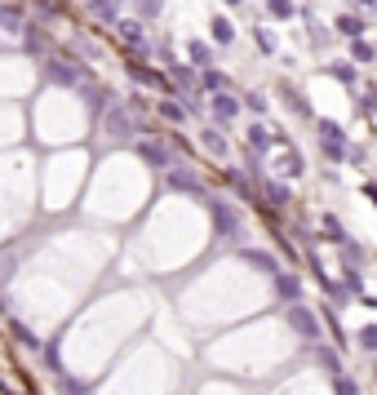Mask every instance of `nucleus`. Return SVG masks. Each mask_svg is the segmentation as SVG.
Wrapping results in <instances>:
<instances>
[{
	"mask_svg": "<svg viewBox=\"0 0 377 395\" xmlns=\"http://www.w3.org/2000/svg\"><path fill=\"white\" fill-rule=\"evenodd\" d=\"M191 58H195V67H204V62H209V45H191Z\"/></svg>",
	"mask_w": 377,
	"mask_h": 395,
	"instance_id": "obj_25",
	"label": "nucleus"
},
{
	"mask_svg": "<svg viewBox=\"0 0 377 395\" xmlns=\"http://www.w3.org/2000/svg\"><path fill=\"white\" fill-rule=\"evenodd\" d=\"M204 147H209L213 156H226V142H222V134H218V129H204Z\"/></svg>",
	"mask_w": 377,
	"mask_h": 395,
	"instance_id": "obj_15",
	"label": "nucleus"
},
{
	"mask_svg": "<svg viewBox=\"0 0 377 395\" xmlns=\"http://www.w3.org/2000/svg\"><path fill=\"white\" fill-rule=\"evenodd\" d=\"M138 13H142V18H156V13H160V0H138Z\"/></svg>",
	"mask_w": 377,
	"mask_h": 395,
	"instance_id": "obj_22",
	"label": "nucleus"
},
{
	"mask_svg": "<svg viewBox=\"0 0 377 395\" xmlns=\"http://www.w3.org/2000/svg\"><path fill=\"white\" fill-rule=\"evenodd\" d=\"M23 27H27L23 5H5V0H0V31H5V36H18Z\"/></svg>",
	"mask_w": 377,
	"mask_h": 395,
	"instance_id": "obj_5",
	"label": "nucleus"
},
{
	"mask_svg": "<svg viewBox=\"0 0 377 395\" xmlns=\"http://www.w3.org/2000/svg\"><path fill=\"white\" fill-rule=\"evenodd\" d=\"M236 111H240V107H236V98H226V93L218 89V98H213V116H218V120H231Z\"/></svg>",
	"mask_w": 377,
	"mask_h": 395,
	"instance_id": "obj_12",
	"label": "nucleus"
},
{
	"mask_svg": "<svg viewBox=\"0 0 377 395\" xmlns=\"http://www.w3.org/2000/svg\"><path fill=\"white\" fill-rule=\"evenodd\" d=\"M222 85H226V80H222V76H218V71H209V76H204V89H213V93H218V89H222Z\"/></svg>",
	"mask_w": 377,
	"mask_h": 395,
	"instance_id": "obj_27",
	"label": "nucleus"
},
{
	"mask_svg": "<svg viewBox=\"0 0 377 395\" xmlns=\"http://www.w3.org/2000/svg\"><path fill=\"white\" fill-rule=\"evenodd\" d=\"M284 316H289V324H293V328H298V333H302V338H315V333H320V320H315V316H311V311H306L302 302H293V307L284 311Z\"/></svg>",
	"mask_w": 377,
	"mask_h": 395,
	"instance_id": "obj_4",
	"label": "nucleus"
},
{
	"mask_svg": "<svg viewBox=\"0 0 377 395\" xmlns=\"http://www.w3.org/2000/svg\"><path fill=\"white\" fill-rule=\"evenodd\" d=\"M240 258L249 262V267L267 271V275H275V271H280V267H275V258H271V253H262V249H240Z\"/></svg>",
	"mask_w": 377,
	"mask_h": 395,
	"instance_id": "obj_8",
	"label": "nucleus"
},
{
	"mask_svg": "<svg viewBox=\"0 0 377 395\" xmlns=\"http://www.w3.org/2000/svg\"><path fill=\"white\" fill-rule=\"evenodd\" d=\"M45 76L54 80V85L71 89V85H80V80H85V67H80V62H71V58H45Z\"/></svg>",
	"mask_w": 377,
	"mask_h": 395,
	"instance_id": "obj_1",
	"label": "nucleus"
},
{
	"mask_svg": "<svg viewBox=\"0 0 377 395\" xmlns=\"http://www.w3.org/2000/svg\"><path fill=\"white\" fill-rule=\"evenodd\" d=\"M267 200H271V205H289V191L271 183V187H267Z\"/></svg>",
	"mask_w": 377,
	"mask_h": 395,
	"instance_id": "obj_21",
	"label": "nucleus"
},
{
	"mask_svg": "<svg viewBox=\"0 0 377 395\" xmlns=\"http://www.w3.org/2000/svg\"><path fill=\"white\" fill-rule=\"evenodd\" d=\"M36 9L45 13V18H54V13H58V0H36Z\"/></svg>",
	"mask_w": 377,
	"mask_h": 395,
	"instance_id": "obj_26",
	"label": "nucleus"
},
{
	"mask_svg": "<svg viewBox=\"0 0 377 395\" xmlns=\"http://www.w3.org/2000/svg\"><path fill=\"white\" fill-rule=\"evenodd\" d=\"M9 333H13V342H18V347H27V351H40V338L31 333L27 324H18V320H9Z\"/></svg>",
	"mask_w": 377,
	"mask_h": 395,
	"instance_id": "obj_10",
	"label": "nucleus"
},
{
	"mask_svg": "<svg viewBox=\"0 0 377 395\" xmlns=\"http://www.w3.org/2000/svg\"><path fill=\"white\" fill-rule=\"evenodd\" d=\"M40 355H45V365L54 369V373H62V351H58V338H54V342H40Z\"/></svg>",
	"mask_w": 377,
	"mask_h": 395,
	"instance_id": "obj_13",
	"label": "nucleus"
},
{
	"mask_svg": "<svg viewBox=\"0 0 377 395\" xmlns=\"http://www.w3.org/2000/svg\"><path fill=\"white\" fill-rule=\"evenodd\" d=\"M249 142L257 147V151H267V147H271V134H267L262 125H253V129H249Z\"/></svg>",
	"mask_w": 377,
	"mask_h": 395,
	"instance_id": "obj_18",
	"label": "nucleus"
},
{
	"mask_svg": "<svg viewBox=\"0 0 377 395\" xmlns=\"http://www.w3.org/2000/svg\"><path fill=\"white\" fill-rule=\"evenodd\" d=\"M89 13H93L98 23H116L120 18V5H116V0H89Z\"/></svg>",
	"mask_w": 377,
	"mask_h": 395,
	"instance_id": "obj_9",
	"label": "nucleus"
},
{
	"mask_svg": "<svg viewBox=\"0 0 377 395\" xmlns=\"http://www.w3.org/2000/svg\"><path fill=\"white\" fill-rule=\"evenodd\" d=\"M359 342H364L369 351H377V328H373V324H369V328H359Z\"/></svg>",
	"mask_w": 377,
	"mask_h": 395,
	"instance_id": "obj_23",
	"label": "nucleus"
},
{
	"mask_svg": "<svg viewBox=\"0 0 377 395\" xmlns=\"http://www.w3.org/2000/svg\"><path fill=\"white\" fill-rule=\"evenodd\" d=\"M138 156H142L146 164H156V169H169V164H173V156H169L165 142H138Z\"/></svg>",
	"mask_w": 377,
	"mask_h": 395,
	"instance_id": "obj_7",
	"label": "nucleus"
},
{
	"mask_svg": "<svg viewBox=\"0 0 377 395\" xmlns=\"http://www.w3.org/2000/svg\"><path fill=\"white\" fill-rule=\"evenodd\" d=\"M209 209H213V222H218V236L236 240V236H240V218H236V209L226 205V200H209Z\"/></svg>",
	"mask_w": 377,
	"mask_h": 395,
	"instance_id": "obj_3",
	"label": "nucleus"
},
{
	"mask_svg": "<svg viewBox=\"0 0 377 395\" xmlns=\"http://www.w3.org/2000/svg\"><path fill=\"white\" fill-rule=\"evenodd\" d=\"M320 134H324V138H329V142H337V138H342V129H337L333 120H320Z\"/></svg>",
	"mask_w": 377,
	"mask_h": 395,
	"instance_id": "obj_24",
	"label": "nucleus"
},
{
	"mask_svg": "<svg viewBox=\"0 0 377 395\" xmlns=\"http://www.w3.org/2000/svg\"><path fill=\"white\" fill-rule=\"evenodd\" d=\"M160 116H165V120H182V116H187V107H178V103H160Z\"/></svg>",
	"mask_w": 377,
	"mask_h": 395,
	"instance_id": "obj_19",
	"label": "nucleus"
},
{
	"mask_svg": "<svg viewBox=\"0 0 377 395\" xmlns=\"http://www.w3.org/2000/svg\"><path fill=\"white\" fill-rule=\"evenodd\" d=\"M275 289H280L284 298H293V302H298V280H293V275H280V271H275Z\"/></svg>",
	"mask_w": 377,
	"mask_h": 395,
	"instance_id": "obj_14",
	"label": "nucleus"
},
{
	"mask_svg": "<svg viewBox=\"0 0 377 395\" xmlns=\"http://www.w3.org/2000/svg\"><path fill=\"white\" fill-rule=\"evenodd\" d=\"M231 36H236V31H231V23H226V18H213V40H218V45H226Z\"/></svg>",
	"mask_w": 377,
	"mask_h": 395,
	"instance_id": "obj_17",
	"label": "nucleus"
},
{
	"mask_svg": "<svg viewBox=\"0 0 377 395\" xmlns=\"http://www.w3.org/2000/svg\"><path fill=\"white\" fill-rule=\"evenodd\" d=\"M226 5H240V0H226Z\"/></svg>",
	"mask_w": 377,
	"mask_h": 395,
	"instance_id": "obj_30",
	"label": "nucleus"
},
{
	"mask_svg": "<svg viewBox=\"0 0 377 395\" xmlns=\"http://www.w3.org/2000/svg\"><path fill=\"white\" fill-rule=\"evenodd\" d=\"M337 395H359L355 382H347V377H337Z\"/></svg>",
	"mask_w": 377,
	"mask_h": 395,
	"instance_id": "obj_29",
	"label": "nucleus"
},
{
	"mask_svg": "<svg viewBox=\"0 0 377 395\" xmlns=\"http://www.w3.org/2000/svg\"><path fill=\"white\" fill-rule=\"evenodd\" d=\"M107 134H111V138H134V134H138V116H134V107L107 103Z\"/></svg>",
	"mask_w": 377,
	"mask_h": 395,
	"instance_id": "obj_2",
	"label": "nucleus"
},
{
	"mask_svg": "<svg viewBox=\"0 0 377 395\" xmlns=\"http://www.w3.org/2000/svg\"><path fill=\"white\" fill-rule=\"evenodd\" d=\"M169 187L173 191H187V195H200V200H204V183H200V178L187 173V169H173V164H169Z\"/></svg>",
	"mask_w": 377,
	"mask_h": 395,
	"instance_id": "obj_6",
	"label": "nucleus"
},
{
	"mask_svg": "<svg viewBox=\"0 0 377 395\" xmlns=\"http://www.w3.org/2000/svg\"><path fill=\"white\" fill-rule=\"evenodd\" d=\"M85 98H89V107H93V111H107V89H98V85L89 89V85H85Z\"/></svg>",
	"mask_w": 377,
	"mask_h": 395,
	"instance_id": "obj_16",
	"label": "nucleus"
},
{
	"mask_svg": "<svg viewBox=\"0 0 377 395\" xmlns=\"http://www.w3.org/2000/svg\"><path fill=\"white\" fill-rule=\"evenodd\" d=\"M284 173H302V160H298V156H293V151L284 156Z\"/></svg>",
	"mask_w": 377,
	"mask_h": 395,
	"instance_id": "obj_28",
	"label": "nucleus"
},
{
	"mask_svg": "<svg viewBox=\"0 0 377 395\" xmlns=\"http://www.w3.org/2000/svg\"><path fill=\"white\" fill-rule=\"evenodd\" d=\"M111 27L120 31V40H129L134 49H142V23H134V18H129V23H124V18H116Z\"/></svg>",
	"mask_w": 377,
	"mask_h": 395,
	"instance_id": "obj_11",
	"label": "nucleus"
},
{
	"mask_svg": "<svg viewBox=\"0 0 377 395\" xmlns=\"http://www.w3.org/2000/svg\"><path fill=\"white\" fill-rule=\"evenodd\" d=\"M62 391H67V395H89L85 382H80V377H67V373H62Z\"/></svg>",
	"mask_w": 377,
	"mask_h": 395,
	"instance_id": "obj_20",
	"label": "nucleus"
}]
</instances>
